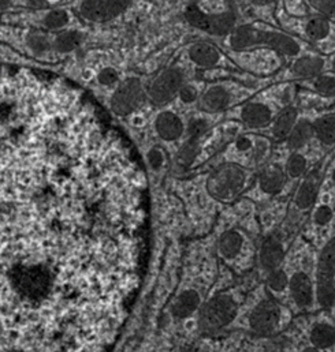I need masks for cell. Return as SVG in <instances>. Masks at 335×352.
<instances>
[{"mask_svg": "<svg viewBox=\"0 0 335 352\" xmlns=\"http://www.w3.org/2000/svg\"><path fill=\"white\" fill-rule=\"evenodd\" d=\"M150 252L147 176L74 89L0 77V352H111Z\"/></svg>", "mask_w": 335, "mask_h": 352, "instance_id": "1", "label": "cell"}, {"mask_svg": "<svg viewBox=\"0 0 335 352\" xmlns=\"http://www.w3.org/2000/svg\"><path fill=\"white\" fill-rule=\"evenodd\" d=\"M229 43L234 51L264 47L286 56H298L301 52V45L292 36L281 32L265 30L254 25L234 28L230 33Z\"/></svg>", "mask_w": 335, "mask_h": 352, "instance_id": "2", "label": "cell"}, {"mask_svg": "<svg viewBox=\"0 0 335 352\" xmlns=\"http://www.w3.org/2000/svg\"><path fill=\"white\" fill-rule=\"evenodd\" d=\"M316 300L330 310L335 305V236L321 252L316 269Z\"/></svg>", "mask_w": 335, "mask_h": 352, "instance_id": "3", "label": "cell"}, {"mask_svg": "<svg viewBox=\"0 0 335 352\" xmlns=\"http://www.w3.org/2000/svg\"><path fill=\"white\" fill-rule=\"evenodd\" d=\"M247 184V173L237 164L219 167L208 179L210 192L222 201L236 198Z\"/></svg>", "mask_w": 335, "mask_h": 352, "instance_id": "4", "label": "cell"}, {"mask_svg": "<svg viewBox=\"0 0 335 352\" xmlns=\"http://www.w3.org/2000/svg\"><path fill=\"white\" fill-rule=\"evenodd\" d=\"M186 18L187 22L194 28H199L207 33L216 36L232 33L234 30L237 21L234 7H229L227 11L221 14H205L197 7L192 6L186 11Z\"/></svg>", "mask_w": 335, "mask_h": 352, "instance_id": "5", "label": "cell"}, {"mask_svg": "<svg viewBox=\"0 0 335 352\" xmlns=\"http://www.w3.org/2000/svg\"><path fill=\"white\" fill-rule=\"evenodd\" d=\"M281 320V306L272 299H264L253 309L250 316V325L254 333L271 335L279 328Z\"/></svg>", "mask_w": 335, "mask_h": 352, "instance_id": "6", "label": "cell"}, {"mask_svg": "<svg viewBox=\"0 0 335 352\" xmlns=\"http://www.w3.org/2000/svg\"><path fill=\"white\" fill-rule=\"evenodd\" d=\"M144 101L143 85L136 78L123 81L111 98V108L118 115H129L136 111Z\"/></svg>", "mask_w": 335, "mask_h": 352, "instance_id": "7", "label": "cell"}, {"mask_svg": "<svg viewBox=\"0 0 335 352\" xmlns=\"http://www.w3.org/2000/svg\"><path fill=\"white\" fill-rule=\"evenodd\" d=\"M133 0H84L81 15L92 22H107L122 14Z\"/></svg>", "mask_w": 335, "mask_h": 352, "instance_id": "8", "label": "cell"}, {"mask_svg": "<svg viewBox=\"0 0 335 352\" xmlns=\"http://www.w3.org/2000/svg\"><path fill=\"white\" fill-rule=\"evenodd\" d=\"M237 303L230 296H219L214 299L203 311V324L205 328H222L237 316Z\"/></svg>", "mask_w": 335, "mask_h": 352, "instance_id": "9", "label": "cell"}, {"mask_svg": "<svg viewBox=\"0 0 335 352\" xmlns=\"http://www.w3.org/2000/svg\"><path fill=\"white\" fill-rule=\"evenodd\" d=\"M183 87V74L178 69H168L161 74L150 88V96L154 102L165 104L172 100Z\"/></svg>", "mask_w": 335, "mask_h": 352, "instance_id": "10", "label": "cell"}, {"mask_svg": "<svg viewBox=\"0 0 335 352\" xmlns=\"http://www.w3.org/2000/svg\"><path fill=\"white\" fill-rule=\"evenodd\" d=\"M322 180L323 174L321 167H316L312 171H309L301 180L294 195V205L298 210L305 212L314 206L322 186Z\"/></svg>", "mask_w": 335, "mask_h": 352, "instance_id": "11", "label": "cell"}, {"mask_svg": "<svg viewBox=\"0 0 335 352\" xmlns=\"http://www.w3.org/2000/svg\"><path fill=\"white\" fill-rule=\"evenodd\" d=\"M289 292L298 309H308L314 303V284L311 277L300 270L290 276Z\"/></svg>", "mask_w": 335, "mask_h": 352, "instance_id": "12", "label": "cell"}, {"mask_svg": "<svg viewBox=\"0 0 335 352\" xmlns=\"http://www.w3.org/2000/svg\"><path fill=\"white\" fill-rule=\"evenodd\" d=\"M285 258V248L278 235H270L263 242L258 252V264L268 273L281 267Z\"/></svg>", "mask_w": 335, "mask_h": 352, "instance_id": "13", "label": "cell"}, {"mask_svg": "<svg viewBox=\"0 0 335 352\" xmlns=\"http://www.w3.org/2000/svg\"><path fill=\"white\" fill-rule=\"evenodd\" d=\"M335 32V25L330 18L323 15H316L309 18L304 26V34L308 41L315 44H322L329 41Z\"/></svg>", "mask_w": 335, "mask_h": 352, "instance_id": "14", "label": "cell"}, {"mask_svg": "<svg viewBox=\"0 0 335 352\" xmlns=\"http://www.w3.org/2000/svg\"><path fill=\"white\" fill-rule=\"evenodd\" d=\"M241 120L252 129L265 127L272 122V111L267 104L251 101L243 107Z\"/></svg>", "mask_w": 335, "mask_h": 352, "instance_id": "15", "label": "cell"}, {"mask_svg": "<svg viewBox=\"0 0 335 352\" xmlns=\"http://www.w3.org/2000/svg\"><path fill=\"white\" fill-rule=\"evenodd\" d=\"M286 182V173L278 164L267 166L258 176L260 190L268 195L278 194Z\"/></svg>", "mask_w": 335, "mask_h": 352, "instance_id": "16", "label": "cell"}, {"mask_svg": "<svg viewBox=\"0 0 335 352\" xmlns=\"http://www.w3.org/2000/svg\"><path fill=\"white\" fill-rule=\"evenodd\" d=\"M189 58L200 67H215L221 62L219 50L208 43H197L190 47Z\"/></svg>", "mask_w": 335, "mask_h": 352, "instance_id": "17", "label": "cell"}, {"mask_svg": "<svg viewBox=\"0 0 335 352\" xmlns=\"http://www.w3.org/2000/svg\"><path fill=\"white\" fill-rule=\"evenodd\" d=\"M325 69V60L319 56H300L290 67V73L294 78H315L321 76Z\"/></svg>", "mask_w": 335, "mask_h": 352, "instance_id": "18", "label": "cell"}, {"mask_svg": "<svg viewBox=\"0 0 335 352\" xmlns=\"http://www.w3.org/2000/svg\"><path fill=\"white\" fill-rule=\"evenodd\" d=\"M232 93L223 87H212L201 96V108L207 112H221L232 104Z\"/></svg>", "mask_w": 335, "mask_h": 352, "instance_id": "19", "label": "cell"}, {"mask_svg": "<svg viewBox=\"0 0 335 352\" xmlns=\"http://www.w3.org/2000/svg\"><path fill=\"white\" fill-rule=\"evenodd\" d=\"M156 131L168 141L178 140L183 133L182 120L172 112H162L156 119Z\"/></svg>", "mask_w": 335, "mask_h": 352, "instance_id": "20", "label": "cell"}, {"mask_svg": "<svg viewBox=\"0 0 335 352\" xmlns=\"http://www.w3.org/2000/svg\"><path fill=\"white\" fill-rule=\"evenodd\" d=\"M297 109L294 107H285L274 119L272 124V134L276 140H286L293 127L296 126L297 120Z\"/></svg>", "mask_w": 335, "mask_h": 352, "instance_id": "21", "label": "cell"}, {"mask_svg": "<svg viewBox=\"0 0 335 352\" xmlns=\"http://www.w3.org/2000/svg\"><path fill=\"white\" fill-rule=\"evenodd\" d=\"M314 137H315L314 123L308 120H300L296 123V126L293 127V130L290 131V134L285 141L290 151H298V149H303L308 142H311Z\"/></svg>", "mask_w": 335, "mask_h": 352, "instance_id": "22", "label": "cell"}, {"mask_svg": "<svg viewBox=\"0 0 335 352\" xmlns=\"http://www.w3.org/2000/svg\"><path fill=\"white\" fill-rule=\"evenodd\" d=\"M244 245H245V238L240 231L237 230L229 231L222 236L219 242L221 256H223L225 258H234L243 252Z\"/></svg>", "mask_w": 335, "mask_h": 352, "instance_id": "23", "label": "cell"}, {"mask_svg": "<svg viewBox=\"0 0 335 352\" xmlns=\"http://www.w3.org/2000/svg\"><path fill=\"white\" fill-rule=\"evenodd\" d=\"M309 338L314 347L329 350L335 346V327L327 322H319L312 328Z\"/></svg>", "mask_w": 335, "mask_h": 352, "instance_id": "24", "label": "cell"}, {"mask_svg": "<svg viewBox=\"0 0 335 352\" xmlns=\"http://www.w3.org/2000/svg\"><path fill=\"white\" fill-rule=\"evenodd\" d=\"M315 137L325 146L335 145V115H325L315 120L314 123Z\"/></svg>", "mask_w": 335, "mask_h": 352, "instance_id": "25", "label": "cell"}, {"mask_svg": "<svg viewBox=\"0 0 335 352\" xmlns=\"http://www.w3.org/2000/svg\"><path fill=\"white\" fill-rule=\"evenodd\" d=\"M84 40V36L80 33V32H76V30H70V32H65V33H61L55 41H54V48L58 51V52H72L74 51L76 48L80 47V44L83 43Z\"/></svg>", "mask_w": 335, "mask_h": 352, "instance_id": "26", "label": "cell"}, {"mask_svg": "<svg viewBox=\"0 0 335 352\" xmlns=\"http://www.w3.org/2000/svg\"><path fill=\"white\" fill-rule=\"evenodd\" d=\"M289 281H290V276L282 267H278L268 273L267 288L274 295H281L289 288Z\"/></svg>", "mask_w": 335, "mask_h": 352, "instance_id": "27", "label": "cell"}, {"mask_svg": "<svg viewBox=\"0 0 335 352\" xmlns=\"http://www.w3.org/2000/svg\"><path fill=\"white\" fill-rule=\"evenodd\" d=\"M307 168H308L307 157L304 155L298 153V152H294L289 156V159L286 162L285 173L289 177L297 179V177H301L307 173Z\"/></svg>", "mask_w": 335, "mask_h": 352, "instance_id": "28", "label": "cell"}, {"mask_svg": "<svg viewBox=\"0 0 335 352\" xmlns=\"http://www.w3.org/2000/svg\"><path fill=\"white\" fill-rule=\"evenodd\" d=\"M314 88L325 97H335V76L321 74L315 77Z\"/></svg>", "mask_w": 335, "mask_h": 352, "instance_id": "29", "label": "cell"}, {"mask_svg": "<svg viewBox=\"0 0 335 352\" xmlns=\"http://www.w3.org/2000/svg\"><path fill=\"white\" fill-rule=\"evenodd\" d=\"M69 23V14L65 10H52L44 18V25L48 29H61Z\"/></svg>", "mask_w": 335, "mask_h": 352, "instance_id": "30", "label": "cell"}, {"mask_svg": "<svg viewBox=\"0 0 335 352\" xmlns=\"http://www.w3.org/2000/svg\"><path fill=\"white\" fill-rule=\"evenodd\" d=\"M308 3L321 15L335 19V0H308Z\"/></svg>", "mask_w": 335, "mask_h": 352, "instance_id": "31", "label": "cell"}, {"mask_svg": "<svg viewBox=\"0 0 335 352\" xmlns=\"http://www.w3.org/2000/svg\"><path fill=\"white\" fill-rule=\"evenodd\" d=\"M28 45L36 54H44L50 50L48 38L43 34H39V33H33L28 37Z\"/></svg>", "mask_w": 335, "mask_h": 352, "instance_id": "32", "label": "cell"}, {"mask_svg": "<svg viewBox=\"0 0 335 352\" xmlns=\"http://www.w3.org/2000/svg\"><path fill=\"white\" fill-rule=\"evenodd\" d=\"M333 217H334L333 208L329 206V205H321L315 210L314 221H315V224H318L321 227H325V226H327L333 220Z\"/></svg>", "mask_w": 335, "mask_h": 352, "instance_id": "33", "label": "cell"}, {"mask_svg": "<svg viewBox=\"0 0 335 352\" xmlns=\"http://www.w3.org/2000/svg\"><path fill=\"white\" fill-rule=\"evenodd\" d=\"M252 152H253V160L256 163H261L267 157V155L270 152L268 141L265 138H256Z\"/></svg>", "mask_w": 335, "mask_h": 352, "instance_id": "34", "label": "cell"}, {"mask_svg": "<svg viewBox=\"0 0 335 352\" xmlns=\"http://www.w3.org/2000/svg\"><path fill=\"white\" fill-rule=\"evenodd\" d=\"M197 302H199V299H197V296H196L193 292H187V294H185V295L182 296L181 302H179L178 313H179L181 316H186V314H189L192 310H194V309H196Z\"/></svg>", "mask_w": 335, "mask_h": 352, "instance_id": "35", "label": "cell"}, {"mask_svg": "<svg viewBox=\"0 0 335 352\" xmlns=\"http://www.w3.org/2000/svg\"><path fill=\"white\" fill-rule=\"evenodd\" d=\"M208 129V123L203 119H194L189 124V134L192 138H200Z\"/></svg>", "mask_w": 335, "mask_h": 352, "instance_id": "36", "label": "cell"}, {"mask_svg": "<svg viewBox=\"0 0 335 352\" xmlns=\"http://www.w3.org/2000/svg\"><path fill=\"white\" fill-rule=\"evenodd\" d=\"M116 81H118V72L111 69V67H107V69L101 70L100 74H99V82L101 85H105V87L107 85H112Z\"/></svg>", "mask_w": 335, "mask_h": 352, "instance_id": "37", "label": "cell"}, {"mask_svg": "<svg viewBox=\"0 0 335 352\" xmlns=\"http://www.w3.org/2000/svg\"><path fill=\"white\" fill-rule=\"evenodd\" d=\"M179 97H181V100H182L183 102L190 104V102H194V101L197 100L199 93H197V90L193 88V87L185 85V87H182V89L179 90Z\"/></svg>", "mask_w": 335, "mask_h": 352, "instance_id": "38", "label": "cell"}, {"mask_svg": "<svg viewBox=\"0 0 335 352\" xmlns=\"http://www.w3.org/2000/svg\"><path fill=\"white\" fill-rule=\"evenodd\" d=\"M63 0H29V6L34 8H52Z\"/></svg>", "mask_w": 335, "mask_h": 352, "instance_id": "39", "label": "cell"}, {"mask_svg": "<svg viewBox=\"0 0 335 352\" xmlns=\"http://www.w3.org/2000/svg\"><path fill=\"white\" fill-rule=\"evenodd\" d=\"M254 145V140H252L251 137H240L236 142V146L238 151L241 152H248L253 149Z\"/></svg>", "mask_w": 335, "mask_h": 352, "instance_id": "40", "label": "cell"}, {"mask_svg": "<svg viewBox=\"0 0 335 352\" xmlns=\"http://www.w3.org/2000/svg\"><path fill=\"white\" fill-rule=\"evenodd\" d=\"M148 157H150L151 164H152L155 168H158V167L162 164V162H163V156H162V153H161L159 149H152V152L150 153Z\"/></svg>", "mask_w": 335, "mask_h": 352, "instance_id": "41", "label": "cell"}, {"mask_svg": "<svg viewBox=\"0 0 335 352\" xmlns=\"http://www.w3.org/2000/svg\"><path fill=\"white\" fill-rule=\"evenodd\" d=\"M276 0H252V3L254 6H270L272 3H275Z\"/></svg>", "mask_w": 335, "mask_h": 352, "instance_id": "42", "label": "cell"}, {"mask_svg": "<svg viewBox=\"0 0 335 352\" xmlns=\"http://www.w3.org/2000/svg\"><path fill=\"white\" fill-rule=\"evenodd\" d=\"M301 352H321V350H319V349H316V347H314V346H311V347L304 349Z\"/></svg>", "mask_w": 335, "mask_h": 352, "instance_id": "43", "label": "cell"}, {"mask_svg": "<svg viewBox=\"0 0 335 352\" xmlns=\"http://www.w3.org/2000/svg\"><path fill=\"white\" fill-rule=\"evenodd\" d=\"M10 3H11V0H0V8L7 7Z\"/></svg>", "mask_w": 335, "mask_h": 352, "instance_id": "44", "label": "cell"}, {"mask_svg": "<svg viewBox=\"0 0 335 352\" xmlns=\"http://www.w3.org/2000/svg\"><path fill=\"white\" fill-rule=\"evenodd\" d=\"M332 179H333V182H335V167L334 170H333V174H332Z\"/></svg>", "mask_w": 335, "mask_h": 352, "instance_id": "45", "label": "cell"}, {"mask_svg": "<svg viewBox=\"0 0 335 352\" xmlns=\"http://www.w3.org/2000/svg\"><path fill=\"white\" fill-rule=\"evenodd\" d=\"M332 67H333V70L335 72V58L333 59V63H332Z\"/></svg>", "mask_w": 335, "mask_h": 352, "instance_id": "46", "label": "cell"}]
</instances>
